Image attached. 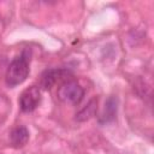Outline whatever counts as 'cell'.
I'll use <instances>...</instances> for the list:
<instances>
[{
	"mask_svg": "<svg viewBox=\"0 0 154 154\" xmlns=\"http://www.w3.org/2000/svg\"><path fill=\"white\" fill-rule=\"evenodd\" d=\"M29 63L30 57L28 54V51H23L10 63L6 71V83L10 87L22 84L26 79L29 75Z\"/></svg>",
	"mask_w": 154,
	"mask_h": 154,
	"instance_id": "obj_1",
	"label": "cell"
},
{
	"mask_svg": "<svg viewBox=\"0 0 154 154\" xmlns=\"http://www.w3.org/2000/svg\"><path fill=\"white\" fill-rule=\"evenodd\" d=\"M57 95L58 99L64 103L78 105L84 96V89L76 81H66L58 88Z\"/></svg>",
	"mask_w": 154,
	"mask_h": 154,
	"instance_id": "obj_2",
	"label": "cell"
},
{
	"mask_svg": "<svg viewBox=\"0 0 154 154\" xmlns=\"http://www.w3.org/2000/svg\"><path fill=\"white\" fill-rule=\"evenodd\" d=\"M41 102V89L36 85L26 88L19 96V107L23 112H32Z\"/></svg>",
	"mask_w": 154,
	"mask_h": 154,
	"instance_id": "obj_3",
	"label": "cell"
},
{
	"mask_svg": "<svg viewBox=\"0 0 154 154\" xmlns=\"http://www.w3.org/2000/svg\"><path fill=\"white\" fill-rule=\"evenodd\" d=\"M118 97L114 95H111L107 97L105 106H103V111L99 118L100 124H106V123H111L116 119L117 117V112H118Z\"/></svg>",
	"mask_w": 154,
	"mask_h": 154,
	"instance_id": "obj_5",
	"label": "cell"
},
{
	"mask_svg": "<svg viewBox=\"0 0 154 154\" xmlns=\"http://www.w3.org/2000/svg\"><path fill=\"white\" fill-rule=\"evenodd\" d=\"M69 72L64 69H48L46 70L40 78V89L49 90L58 81H60L63 77H65Z\"/></svg>",
	"mask_w": 154,
	"mask_h": 154,
	"instance_id": "obj_4",
	"label": "cell"
},
{
	"mask_svg": "<svg viewBox=\"0 0 154 154\" xmlns=\"http://www.w3.org/2000/svg\"><path fill=\"white\" fill-rule=\"evenodd\" d=\"M97 111V99L94 97L91 99L84 107H82L77 113H76V117L75 119L77 122H87L89 120L90 118H93L95 116Z\"/></svg>",
	"mask_w": 154,
	"mask_h": 154,
	"instance_id": "obj_7",
	"label": "cell"
},
{
	"mask_svg": "<svg viewBox=\"0 0 154 154\" xmlns=\"http://www.w3.org/2000/svg\"><path fill=\"white\" fill-rule=\"evenodd\" d=\"M10 141L13 148L24 147L29 141V130L23 125L16 126L10 134Z\"/></svg>",
	"mask_w": 154,
	"mask_h": 154,
	"instance_id": "obj_6",
	"label": "cell"
}]
</instances>
